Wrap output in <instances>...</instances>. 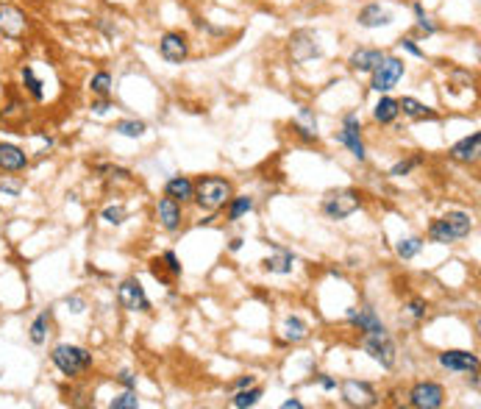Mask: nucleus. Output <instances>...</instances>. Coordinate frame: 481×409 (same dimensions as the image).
Masks as SVG:
<instances>
[{
    "label": "nucleus",
    "mask_w": 481,
    "mask_h": 409,
    "mask_svg": "<svg viewBox=\"0 0 481 409\" xmlns=\"http://www.w3.org/2000/svg\"><path fill=\"white\" fill-rule=\"evenodd\" d=\"M234 189H231V182L220 179V176H206L195 184V195L192 201L203 209V212H218L220 206H225L231 201Z\"/></svg>",
    "instance_id": "f257e3e1"
},
{
    "label": "nucleus",
    "mask_w": 481,
    "mask_h": 409,
    "mask_svg": "<svg viewBox=\"0 0 481 409\" xmlns=\"http://www.w3.org/2000/svg\"><path fill=\"white\" fill-rule=\"evenodd\" d=\"M362 209V195L356 192V189H331V192H326V198H323V215L326 218H331V220H345L350 218L353 212H359Z\"/></svg>",
    "instance_id": "7ed1b4c3"
},
{
    "label": "nucleus",
    "mask_w": 481,
    "mask_h": 409,
    "mask_svg": "<svg viewBox=\"0 0 481 409\" xmlns=\"http://www.w3.org/2000/svg\"><path fill=\"white\" fill-rule=\"evenodd\" d=\"M429 239L432 242H439V245H448V242H453V234L448 231V226L442 223V218L434 220L432 226H429Z\"/></svg>",
    "instance_id": "f704fd0d"
},
{
    "label": "nucleus",
    "mask_w": 481,
    "mask_h": 409,
    "mask_svg": "<svg viewBox=\"0 0 481 409\" xmlns=\"http://www.w3.org/2000/svg\"><path fill=\"white\" fill-rule=\"evenodd\" d=\"M290 56H292L295 64H307L311 59H317V56H320L317 37H314L311 31H307V28L295 31V34L290 37Z\"/></svg>",
    "instance_id": "9b49d317"
},
{
    "label": "nucleus",
    "mask_w": 481,
    "mask_h": 409,
    "mask_svg": "<svg viewBox=\"0 0 481 409\" xmlns=\"http://www.w3.org/2000/svg\"><path fill=\"white\" fill-rule=\"evenodd\" d=\"M114 131L123 136H142L148 131V126L142 120H117L114 123Z\"/></svg>",
    "instance_id": "72a5a7b5"
},
{
    "label": "nucleus",
    "mask_w": 481,
    "mask_h": 409,
    "mask_svg": "<svg viewBox=\"0 0 481 409\" xmlns=\"http://www.w3.org/2000/svg\"><path fill=\"white\" fill-rule=\"evenodd\" d=\"M320 384H323V390H334V387H337V381L328 379V376H320Z\"/></svg>",
    "instance_id": "de8ad7c7"
},
{
    "label": "nucleus",
    "mask_w": 481,
    "mask_h": 409,
    "mask_svg": "<svg viewBox=\"0 0 481 409\" xmlns=\"http://www.w3.org/2000/svg\"><path fill=\"white\" fill-rule=\"evenodd\" d=\"M406 309H409V315L415 320H423L426 318V312H429V307H426V301L423 298H412L409 304H406Z\"/></svg>",
    "instance_id": "58836bf2"
},
{
    "label": "nucleus",
    "mask_w": 481,
    "mask_h": 409,
    "mask_svg": "<svg viewBox=\"0 0 481 409\" xmlns=\"http://www.w3.org/2000/svg\"><path fill=\"white\" fill-rule=\"evenodd\" d=\"M251 384H254V376H242V379H237V381H234V387H237V390H245V387H251Z\"/></svg>",
    "instance_id": "c03bdc74"
},
{
    "label": "nucleus",
    "mask_w": 481,
    "mask_h": 409,
    "mask_svg": "<svg viewBox=\"0 0 481 409\" xmlns=\"http://www.w3.org/2000/svg\"><path fill=\"white\" fill-rule=\"evenodd\" d=\"M445 401V390L437 381H417L409 390V404L417 409H437Z\"/></svg>",
    "instance_id": "1a4fd4ad"
},
{
    "label": "nucleus",
    "mask_w": 481,
    "mask_h": 409,
    "mask_svg": "<svg viewBox=\"0 0 481 409\" xmlns=\"http://www.w3.org/2000/svg\"><path fill=\"white\" fill-rule=\"evenodd\" d=\"M348 323L356 326L362 334H379V331H387L384 323L379 320V315L370 309V307H362V309H348Z\"/></svg>",
    "instance_id": "dca6fc26"
},
{
    "label": "nucleus",
    "mask_w": 481,
    "mask_h": 409,
    "mask_svg": "<svg viewBox=\"0 0 481 409\" xmlns=\"http://www.w3.org/2000/svg\"><path fill=\"white\" fill-rule=\"evenodd\" d=\"M442 223L453 234V239H462V237H468V234L473 231V220H470L468 212H448V215L442 218Z\"/></svg>",
    "instance_id": "b1692460"
},
{
    "label": "nucleus",
    "mask_w": 481,
    "mask_h": 409,
    "mask_svg": "<svg viewBox=\"0 0 481 409\" xmlns=\"http://www.w3.org/2000/svg\"><path fill=\"white\" fill-rule=\"evenodd\" d=\"M28 31V17L14 3H0V34L6 40H20Z\"/></svg>",
    "instance_id": "423d86ee"
},
{
    "label": "nucleus",
    "mask_w": 481,
    "mask_h": 409,
    "mask_svg": "<svg viewBox=\"0 0 481 409\" xmlns=\"http://www.w3.org/2000/svg\"><path fill=\"white\" fill-rule=\"evenodd\" d=\"M239 248H242V239H239V237H234V239H231V251H239Z\"/></svg>",
    "instance_id": "8fccbe9b"
},
{
    "label": "nucleus",
    "mask_w": 481,
    "mask_h": 409,
    "mask_svg": "<svg viewBox=\"0 0 481 409\" xmlns=\"http://www.w3.org/2000/svg\"><path fill=\"white\" fill-rule=\"evenodd\" d=\"M50 362L59 367V373L76 379V376H81L84 370L92 367V354H89L87 348H81V345L61 343V345H56V348L50 351Z\"/></svg>",
    "instance_id": "f03ea898"
},
{
    "label": "nucleus",
    "mask_w": 481,
    "mask_h": 409,
    "mask_svg": "<svg viewBox=\"0 0 481 409\" xmlns=\"http://www.w3.org/2000/svg\"><path fill=\"white\" fill-rule=\"evenodd\" d=\"M20 78H23V90L28 92L37 103H42L44 100V84H42V78L34 73V67H31V64H23V67H20Z\"/></svg>",
    "instance_id": "393cba45"
},
{
    "label": "nucleus",
    "mask_w": 481,
    "mask_h": 409,
    "mask_svg": "<svg viewBox=\"0 0 481 409\" xmlns=\"http://www.w3.org/2000/svg\"><path fill=\"white\" fill-rule=\"evenodd\" d=\"M412 8H415V17H417V28H420V31H423L426 37H432V34H437V23H434V20H432V17L426 14V8H423V3H415Z\"/></svg>",
    "instance_id": "473e14b6"
},
{
    "label": "nucleus",
    "mask_w": 481,
    "mask_h": 409,
    "mask_svg": "<svg viewBox=\"0 0 481 409\" xmlns=\"http://www.w3.org/2000/svg\"><path fill=\"white\" fill-rule=\"evenodd\" d=\"M89 90L97 97H109V92H112V73L109 70H97L92 76V81H89Z\"/></svg>",
    "instance_id": "7c9ffc66"
},
{
    "label": "nucleus",
    "mask_w": 481,
    "mask_h": 409,
    "mask_svg": "<svg viewBox=\"0 0 481 409\" xmlns=\"http://www.w3.org/2000/svg\"><path fill=\"white\" fill-rule=\"evenodd\" d=\"M103 220L112 223V226H120V223L126 220V209H123L120 203H117V206H106V209H103Z\"/></svg>",
    "instance_id": "4c0bfd02"
},
{
    "label": "nucleus",
    "mask_w": 481,
    "mask_h": 409,
    "mask_svg": "<svg viewBox=\"0 0 481 409\" xmlns=\"http://www.w3.org/2000/svg\"><path fill=\"white\" fill-rule=\"evenodd\" d=\"M481 153V134H470L465 139H459L453 148H451V159L462 162V165H470V162H479Z\"/></svg>",
    "instance_id": "6ab92c4d"
},
{
    "label": "nucleus",
    "mask_w": 481,
    "mask_h": 409,
    "mask_svg": "<svg viewBox=\"0 0 481 409\" xmlns=\"http://www.w3.org/2000/svg\"><path fill=\"white\" fill-rule=\"evenodd\" d=\"M112 409H136L139 407V398H136V390H126V393H120L112 404Z\"/></svg>",
    "instance_id": "c9c22d12"
},
{
    "label": "nucleus",
    "mask_w": 481,
    "mask_h": 409,
    "mask_svg": "<svg viewBox=\"0 0 481 409\" xmlns=\"http://www.w3.org/2000/svg\"><path fill=\"white\" fill-rule=\"evenodd\" d=\"M398 109L412 120H437V112L432 106H426V103H420L417 97H409V95L398 100Z\"/></svg>",
    "instance_id": "aec40b11"
},
{
    "label": "nucleus",
    "mask_w": 481,
    "mask_h": 409,
    "mask_svg": "<svg viewBox=\"0 0 481 409\" xmlns=\"http://www.w3.org/2000/svg\"><path fill=\"white\" fill-rule=\"evenodd\" d=\"M292 131L301 136V139H307V142H317V117L311 114V109H301L298 112V117L292 120Z\"/></svg>",
    "instance_id": "4be33fe9"
},
{
    "label": "nucleus",
    "mask_w": 481,
    "mask_h": 409,
    "mask_svg": "<svg viewBox=\"0 0 481 409\" xmlns=\"http://www.w3.org/2000/svg\"><path fill=\"white\" fill-rule=\"evenodd\" d=\"M254 209V201L248 198V195H231V201H228V220L234 223V220H239L242 215H248Z\"/></svg>",
    "instance_id": "c85d7f7f"
},
{
    "label": "nucleus",
    "mask_w": 481,
    "mask_h": 409,
    "mask_svg": "<svg viewBox=\"0 0 481 409\" xmlns=\"http://www.w3.org/2000/svg\"><path fill=\"white\" fill-rule=\"evenodd\" d=\"M403 59H398V56H384L379 64H376V70L370 73L373 78H370V90L373 92H390L403 78Z\"/></svg>",
    "instance_id": "20e7f679"
},
{
    "label": "nucleus",
    "mask_w": 481,
    "mask_h": 409,
    "mask_svg": "<svg viewBox=\"0 0 481 409\" xmlns=\"http://www.w3.org/2000/svg\"><path fill=\"white\" fill-rule=\"evenodd\" d=\"M159 53H162L165 61L181 64V61L189 56V37H186L184 31H167V34H162V40H159Z\"/></svg>",
    "instance_id": "f8f14e48"
},
{
    "label": "nucleus",
    "mask_w": 481,
    "mask_h": 409,
    "mask_svg": "<svg viewBox=\"0 0 481 409\" xmlns=\"http://www.w3.org/2000/svg\"><path fill=\"white\" fill-rule=\"evenodd\" d=\"M400 47H403L406 53H412V56H417V59H423V56H426V53H423V50L417 47V42H415V40H409V37H406V40H400Z\"/></svg>",
    "instance_id": "37998d69"
},
{
    "label": "nucleus",
    "mask_w": 481,
    "mask_h": 409,
    "mask_svg": "<svg viewBox=\"0 0 481 409\" xmlns=\"http://www.w3.org/2000/svg\"><path fill=\"white\" fill-rule=\"evenodd\" d=\"M0 189L8 195H20L23 192V182H11V179H0Z\"/></svg>",
    "instance_id": "79ce46f5"
},
{
    "label": "nucleus",
    "mask_w": 481,
    "mask_h": 409,
    "mask_svg": "<svg viewBox=\"0 0 481 409\" xmlns=\"http://www.w3.org/2000/svg\"><path fill=\"white\" fill-rule=\"evenodd\" d=\"M28 167V153L20 145L0 142V170L3 173H23Z\"/></svg>",
    "instance_id": "ddd939ff"
},
{
    "label": "nucleus",
    "mask_w": 481,
    "mask_h": 409,
    "mask_svg": "<svg viewBox=\"0 0 481 409\" xmlns=\"http://www.w3.org/2000/svg\"><path fill=\"white\" fill-rule=\"evenodd\" d=\"M340 390H343V398H345L348 407H373V404L379 401V396H376V390H373L370 381L345 379V381L340 384Z\"/></svg>",
    "instance_id": "9d476101"
},
{
    "label": "nucleus",
    "mask_w": 481,
    "mask_h": 409,
    "mask_svg": "<svg viewBox=\"0 0 481 409\" xmlns=\"http://www.w3.org/2000/svg\"><path fill=\"white\" fill-rule=\"evenodd\" d=\"M156 218H159V223H162L165 231H178L181 228V203L165 195L156 203Z\"/></svg>",
    "instance_id": "a211bd4d"
},
{
    "label": "nucleus",
    "mask_w": 481,
    "mask_h": 409,
    "mask_svg": "<svg viewBox=\"0 0 481 409\" xmlns=\"http://www.w3.org/2000/svg\"><path fill=\"white\" fill-rule=\"evenodd\" d=\"M162 262L167 265V271H170V275H181V262H178V256H175L173 251H167V254L162 256Z\"/></svg>",
    "instance_id": "ea45409f"
},
{
    "label": "nucleus",
    "mask_w": 481,
    "mask_h": 409,
    "mask_svg": "<svg viewBox=\"0 0 481 409\" xmlns=\"http://www.w3.org/2000/svg\"><path fill=\"white\" fill-rule=\"evenodd\" d=\"M67 307H73V312H84V301H81V298H73V301H67Z\"/></svg>",
    "instance_id": "49530a36"
},
{
    "label": "nucleus",
    "mask_w": 481,
    "mask_h": 409,
    "mask_svg": "<svg viewBox=\"0 0 481 409\" xmlns=\"http://www.w3.org/2000/svg\"><path fill=\"white\" fill-rule=\"evenodd\" d=\"M395 251H398L400 259H415V256L423 251V239H420V237H406V239H400V242L395 245Z\"/></svg>",
    "instance_id": "2f4dec72"
},
{
    "label": "nucleus",
    "mask_w": 481,
    "mask_h": 409,
    "mask_svg": "<svg viewBox=\"0 0 481 409\" xmlns=\"http://www.w3.org/2000/svg\"><path fill=\"white\" fill-rule=\"evenodd\" d=\"M117 381H120L126 390H136V376H133L131 370H120V373H117Z\"/></svg>",
    "instance_id": "a19ab883"
},
{
    "label": "nucleus",
    "mask_w": 481,
    "mask_h": 409,
    "mask_svg": "<svg viewBox=\"0 0 481 409\" xmlns=\"http://www.w3.org/2000/svg\"><path fill=\"white\" fill-rule=\"evenodd\" d=\"M337 139L348 148L359 162H364V159H367V153H364V142H362V120H359V114H356V112H348V114L343 117V131L337 134Z\"/></svg>",
    "instance_id": "6e6552de"
},
{
    "label": "nucleus",
    "mask_w": 481,
    "mask_h": 409,
    "mask_svg": "<svg viewBox=\"0 0 481 409\" xmlns=\"http://www.w3.org/2000/svg\"><path fill=\"white\" fill-rule=\"evenodd\" d=\"M387 53L384 50H379V47H356L353 53H350L348 59V67L353 73H373L376 70V64L384 59Z\"/></svg>",
    "instance_id": "4468645a"
},
{
    "label": "nucleus",
    "mask_w": 481,
    "mask_h": 409,
    "mask_svg": "<svg viewBox=\"0 0 481 409\" xmlns=\"http://www.w3.org/2000/svg\"><path fill=\"white\" fill-rule=\"evenodd\" d=\"M423 165V156H412V159H403V162H398L393 170H390V176H409L415 167H420Z\"/></svg>",
    "instance_id": "e433bc0d"
},
{
    "label": "nucleus",
    "mask_w": 481,
    "mask_h": 409,
    "mask_svg": "<svg viewBox=\"0 0 481 409\" xmlns=\"http://www.w3.org/2000/svg\"><path fill=\"white\" fill-rule=\"evenodd\" d=\"M259 398H262V387H245V390H239L234 398H231V404L237 409H248V407H256L259 404Z\"/></svg>",
    "instance_id": "c756f323"
},
{
    "label": "nucleus",
    "mask_w": 481,
    "mask_h": 409,
    "mask_svg": "<svg viewBox=\"0 0 481 409\" xmlns=\"http://www.w3.org/2000/svg\"><path fill=\"white\" fill-rule=\"evenodd\" d=\"M364 351L370 354V360L381 364L384 370H393L398 362V348L390 340L387 331H379V334H364Z\"/></svg>",
    "instance_id": "39448f33"
},
{
    "label": "nucleus",
    "mask_w": 481,
    "mask_h": 409,
    "mask_svg": "<svg viewBox=\"0 0 481 409\" xmlns=\"http://www.w3.org/2000/svg\"><path fill=\"white\" fill-rule=\"evenodd\" d=\"M165 195L178 201V203H189L192 195H195V184L189 182L186 176H175V179H170V182L165 184Z\"/></svg>",
    "instance_id": "5701e85b"
},
{
    "label": "nucleus",
    "mask_w": 481,
    "mask_h": 409,
    "mask_svg": "<svg viewBox=\"0 0 481 409\" xmlns=\"http://www.w3.org/2000/svg\"><path fill=\"white\" fill-rule=\"evenodd\" d=\"M292 268H295V256H292L290 251H275L273 256H267V259H264V271L278 273V275L292 273Z\"/></svg>",
    "instance_id": "a878e982"
},
{
    "label": "nucleus",
    "mask_w": 481,
    "mask_h": 409,
    "mask_svg": "<svg viewBox=\"0 0 481 409\" xmlns=\"http://www.w3.org/2000/svg\"><path fill=\"white\" fill-rule=\"evenodd\" d=\"M439 364L456 373H470V370H479V357L470 351H445L439 354Z\"/></svg>",
    "instance_id": "f3484780"
},
{
    "label": "nucleus",
    "mask_w": 481,
    "mask_h": 409,
    "mask_svg": "<svg viewBox=\"0 0 481 409\" xmlns=\"http://www.w3.org/2000/svg\"><path fill=\"white\" fill-rule=\"evenodd\" d=\"M304 404L301 401H295V398H290V401H284V409H301Z\"/></svg>",
    "instance_id": "09e8293b"
},
{
    "label": "nucleus",
    "mask_w": 481,
    "mask_h": 409,
    "mask_svg": "<svg viewBox=\"0 0 481 409\" xmlns=\"http://www.w3.org/2000/svg\"><path fill=\"white\" fill-rule=\"evenodd\" d=\"M398 114H400V109H398V97H390L387 92L381 95V100L373 106V120L376 123H381V126H393L395 120H398Z\"/></svg>",
    "instance_id": "412c9836"
},
{
    "label": "nucleus",
    "mask_w": 481,
    "mask_h": 409,
    "mask_svg": "<svg viewBox=\"0 0 481 409\" xmlns=\"http://www.w3.org/2000/svg\"><path fill=\"white\" fill-rule=\"evenodd\" d=\"M106 109H109V100H106V97H100L97 103H92V112H97V114H100V112H106Z\"/></svg>",
    "instance_id": "a18cd8bd"
},
{
    "label": "nucleus",
    "mask_w": 481,
    "mask_h": 409,
    "mask_svg": "<svg viewBox=\"0 0 481 409\" xmlns=\"http://www.w3.org/2000/svg\"><path fill=\"white\" fill-rule=\"evenodd\" d=\"M356 23H359L362 28H384V25L393 23V11L384 8L381 3H367V6L356 14Z\"/></svg>",
    "instance_id": "2eb2a0df"
},
{
    "label": "nucleus",
    "mask_w": 481,
    "mask_h": 409,
    "mask_svg": "<svg viewBox=\"0 0 481 409\" xmlns=\"http://www.w3.org/2000/svg\"><path fill=\"white\" fill-rule=\"evenodd\" d=\"M47 334H50V312H42V315L34 318L31 328H28V337H31L34 345H42L47 340Z\"/></svg>",
    "instance_id": "cd10ccee"
},
{
    "label": "nucleus",
    "mask_w": 481,
    "mask_h": 409,
    "mask_svg": "<svg viewBox=\"0 0 481 409\" xmlns=\"http://www.w3.org/2000/svg\"><path fill=\"white\" fill-rule=\"evenodd\" d=\"M117 301L123 309L129 312H150V301L145 295V287L139 284V278H126L117 287Z\"/></svg>",
    "instance_id": "0eeeda50"
},
{
    "label": "nucleus",
    "mask_w": 481,
    "mask_h": 409,
    "mask_svg": "<svg viewBox=\"0 0 481 409\" xmlns=\"http://www.w3.org/2000/svg\"><path fill=\"white\" fill-rule=\"evenodd\" d=\"M281 331H284V340H290V343H301V340H307L309 337L307 320L298 318V315H290V318L284 320Z\"/></svg>",
    "instance_id": "bb28decb"
}]
</instances>
